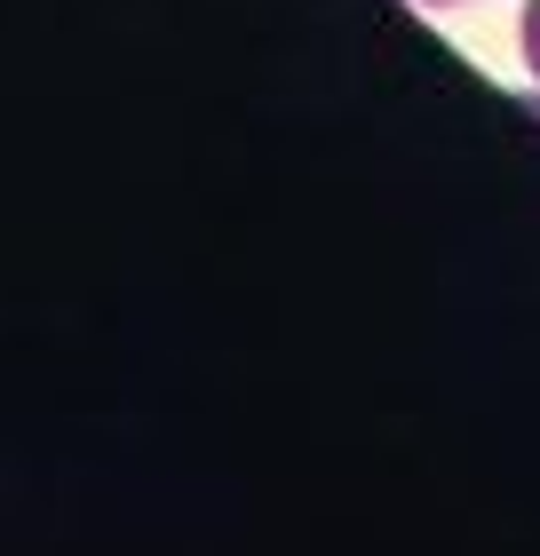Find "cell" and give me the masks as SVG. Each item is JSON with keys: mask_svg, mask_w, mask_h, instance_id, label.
<instances>
[{"mask_svg": "<svg viewBox=\"0 0 540 556\" xmlns=\"http://www.w3.org/2000/svg\"><path fill=\"white\" fill-rule=\"evenodd\" d=\"M429 9H445V0H429Z\"/></svg>", "mask_w": 540, "mask_h": 556, "instance_id": "cell-2", "label": "cell"}, {"mask_svg": "<svg viewBox=\"0 0 540 556\" xmlns=\"http://www.w3.org/2000/svg\"><path fill=\"white\" fill-rule=\"evenodd\" d=\"M525 56H532V80H540V0H525Z\"/></svg>", "mask_w": 540, "mask_h": 556, "instance_id": "cell-1", "label": "cell"}]
</instances>
